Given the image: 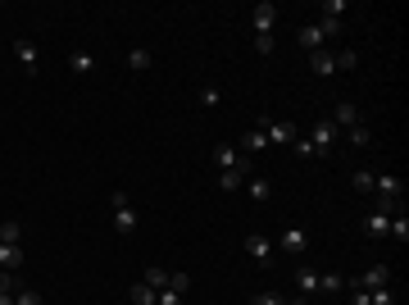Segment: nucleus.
Listing matches in <instances>:
<instances>
[{
  "instance_id": "nucleus-22",
  "label": "nucleus",
  "mask_w": 409,
  "mask_h": 305,
  "mask_svg": "<svg viewBox=\"0 0 409 305\" xmlns=\"http://www.w3.org/2000/svg\"><path fill=\"white\" fill-rule=\"evenodd\" d=\"M155 301H160V292H155V287H146V283L132 287V305H155Z\"/></svg>"
},
{
  "instance_id": "nucleus-13",
  "label": "nucleus",
  "mask_w": 409,
  "mask_h": 305,
  "mask_svg": "<svg viewBox=\"0 0 409 305\" xmlns=\"http://www.w3.org/2000/svg\"><path fill=\"white\" fill-rule=\"evenodd\" d=\"M214 160H218V174L241 169V151H237V146H214Z\"/></svg>"
},
{
  "instance_id": "nucleus-7",
  "label": "nucleus",
  "mask_w": 409,
  "mask_h": 305,
  "mask_svg": "<svg viewBox=\"0 0 409 305\" xmlns=\"http://www.w3.org/2000/svg\"><path fill=\"white\" fill-rule=\"evenodd\" d=\"M273 251H278V246H273V241L264 237V232H250V237H246V255H250V260L269 264V260H273Z\"/></svg>"
},
{
  "instance_id": "nucleus-8",
  "label": "nucleus",
  "mask_w": 409,
  "mask_h": 305,
  "mask_svg": "<svg viewBox=\"0 0 409 305\" xmlns=\"http://www.w3.org/2000/svg\"><path fill=\"white\" fill-rule=\"evenodd\" d=\"M318 278H323V273L310 269V264H301V269H296V287H301V301H305V305H310V296L318 292Z\"/></svg>"
},
{
  "instance_id": "nucleus-5",
  "label": "nucleus",
  "mask_w": 409,
  "mask_h": 305,
  "mask_svg": "<svg viewBox=\"0 0 409 305\" xmlns=\"http://www.w3.org/2000/svg\"><path fill=\"white\" fill-rule=\"evenodd\" d=\"M273 246H278V251H287V255H296V260H301V255L310 251V232H305V228H287V232H282L278 241H273Z\"/></svg>"
},
{
  "instance_id": "nucleus-24",
  "label": "nucleus",
  "mask_w": 409,
  "mask_h": 305,
  "mask_svg": "<svg viewBox=\"0 0 409 305\" xmlns=\"http://www.w3.org/2000/svg\"><path fill=\"white\" fill-rule=\"evenodd\" d=\"M128 68L132 73H146L151 68V50H128Z\"/></svg>"
},
{
  "instance_id": "nucleus-4",
  "label": "nucleus",
  "mask_w": 409,
  "mask_h": 305,
  "mask_svg": "<svg viewBox=\"0 0 409 305\" xmlns=\"http://www.w3.org/2000/svg\"><path fill=\"white\" fill-rule=\"evenodd\" d=\"M336 137H341V128H336L332 119H318V123L310 128V146H314V155H318V151H332Z\"/></svg>"
},
{
  "instance_id": "nucleus-18",
  "label": "nucleus",
  "mask_w": 409,
  "mask_h": 305,
  "mask_svg": "<svg viewBox=\"0 0 409 305\" xmlns=\"http://www.w3.org/2000/svg\"><path fill=\"white\" fill-rule=\"evenodd\" d=\"M387 237H400V241H409V214H405V210H396V214H391V228H387Z\"/></svg>"
},
{
  "instance_id": "nucleus-20",
  "label": "nucleus",
  "mask_w": 409,
  "mask_h": 305,
  "mask_svg": "<svg viewBox=\"0 0 409 305\" xmlns=\"http://www.w3.org/2000/svg\"><path fill=\"white\" fill-rule=\"evenodd\" d=\"M246 192H250V196H255V201H269L273 183H269V178H246Z\"/></svg>"
},
{
  "instance_id": "nucleus-32",
  "label": "nucleus",
  "mask_w": 409,
  "mask_h": 305,
  "mask_svg": "<svg viewBox=\"0 0 409 305\" xmlns=\"http://www.w3.org/2000/svg\"><path fill=\"white\" fill-rule=\"evenodd\" d=\"M273 46H278V41H273V33H259L255 37V50L259 55H273Z\"/></svg>"
},
{
  "instance_id": "nucleus-16",
  "label": "nucleus",
  "mask_w": 409,
  "mask_h": 305,
  "mask_svg": "<svg viewBox=\"0 0 409 305\" xmlns=\"http://www.w3.org/2000/svg\"><path fill=\"white\" fill-rule=\"evenodd\" d=\"M301 46H305V50H323V33H318V23H305V28H301Z\"/></svg>"
},
{
  "instance_id": "nucleus-38",
  "label": "nucleus",
  "mask_w": 409,
  "mask_h": 305,
  "mask_svg": "<svg viewBox=\"0 0 409 305\" xmlns=\"http://www.w3.org/2000/svg\"><path fill=\"white\" fill-rule=\"evenodd\" d=\"M291 146H296V151H301V155H305V160H310V155H314V146H310V137H296V142H291Z\"/></svg>"
},
{
  "instance_id": "nucleus-10",
  "label": "nucleus",
  "mask_w": 409,
  "mask_h": 305,
  "mask_svg": "<svg viewBox=\"0 0 409 305\" xmlns=\"http://www.w3.org/2000/svg\"><path fill=\"white\" fill-rule=\"evenodd\" d=\"M332 123H336V128H355V123H364V119H359V105L341 100V105L332 109Z\"/></svg>"
},
{
  "instance_id": "nucleus-14",
  "label": "nucleus",
  "mask_w": 409,
  "mask_h": 305,
  "mask_svg": "<svg viewBox=\"0 0 409 305\" xmlns=\"http://www.w3.org/2000/svg\"><path fill=\"white\" fill-rule=\"evenodd\" d=\"M310 68H314L318 77H332V73H336V59H332V50H314V55H310Z\"/></svg>"
},
{
  "instance_id": "nucleus-34",
  "label": "nucleus",
  "mask_w": 409,
  "mask_h": 305,
  "mask_svg": "<svg viewBox=\"0 0 409 305\" xmlns=\"http://www.w3.org/2000/svg\"><path fill=\"white\" fill-rule=\"evenodd\" d=\"M350 183H355V187H359V192H373V174H368V169H359V174H355V178H350Z\"/></svg>"
},
{
  "instance_id": "nucleus-6",
  "label": "nucleus",
  "mask_w": 409,
  "mask_h": 305,
  "mask_svg": "<svg viewBox=\"0 0 409 305\" xmlns=\"http://www.w3.org/2000/svg\"><path fill=\"white\" fill-rule=\"evenodd\" d=\"M350 287H364V292H377V287H391V264H373V269H364Z\"/></svg>"
},
{
  "instance_id": "nucleus-17",
  "label": "nucleus",
  "mask_w": 409,
  "mask_h": 305,
  "mask_svg": "<svg viewBox=\"0 0 409 305\" xmlns=\"http://www.w3.org/2000/svg\"><path fill=\"white\" fill-rule=\"evenodd\" d=\"M218 187H223V192H241V187H246V169H227V174H218Z\"/></svg>"
},
{
  "instance_id": "nucleus-19",
  "label": "nucleus",
  "mask_w": 409,
  "mask_h": 305,
  "mask_svg": "<svg viewBox=\"0 0 409 305\" xmlns=\"http://www.w3.org/2000/svg\"><path fill=\"white\" fill-rule=\"evenodd\" d=\"M19 264H23V246H0V269H19Z\"/></svg>"
},
{
  "instance_id": "nucleus-36",
  "label": "nucleus",
  "mask_w": 409,
  "mask_h": 305,
  "mask_svg": "<svg viewBox=\"0 0 409 305\" xmlns=\"http://www.w3.org/2000/svg\"><path fill=\"white\" fill-rule=\"evenodd\" d=\"M200 105L214 109V105H218V87H204V91H200Z\"/></svg>"
},
{
  "instance_id": "nucleus-23",
  "label": "nucleus",
  "mask_w": 409,
  "mask_h": 305,
  "mask_svg": "<svg viewBox=\"0 0 409 305\" xmlns=\"http://www.w3.org/2000/svg\"><path fill=\"white\" fill-rule=\"evenodd\" d=\"M250 305H291V296H282V292H255V296H250Z\"/></svg>"
},
{
  "instance_id": "nucleus-33",
  "label": "nucleus",
  "mask_w": 409,
  "mask_h": 305,
  "mask_svg": "<svg viewBox=\"0 0 409 305\" xmlns=\"http://www.w3.org/2000/svg\"><path fill=\"white\" fill-rule=\"evenodd\" d=\"M323 14H327V19H341V14H345V0H323Z\"/></svg>"
},
{
  "instance_id": "nucleus-11",
  "label": "nucleus",
  "mask_w": 409,
  "mask_h": 305,
  "mask_svg": "<svg viewBox=\"0 0 409 305\" xmlns=\"http://www.w3.org/2000/svg\"><path fill=\"white\" fill-rule=\"evenodd\" d=\"M237 151H241V155H259V151H269V137H264L259 128H250L246 137L237 142Z\"/></svg>"
},
{
  "instance_id": "nucleus-39",
  "label": "nucleus",
  "mask_w": 409,
  "mask_h": 305,
  "mask_svg": "<svg viewBox=\"0 0 409 305\" xmlns=\"http://www.w3.org/2000/svg\"><path fill=\"white\" fill-rule=\"evenodd\" d=\"M0 305H14V296H10V292H0Z\"/></svg>"
},
{
  "instance_id": "nucleus-21",
  "label": "nucleus",
  "mask_w": 409,
  "mask_h": 305,
  "mask_svg": "<svg viewBox=\"0 0 409 305\" xmlns=\"http://www.w3.org/2000/svg\"><path fill=\"white\" fill-rule=\"evenodd\" d=\"M19 241H23V228L14 223V219H10V223H0V246H19Z\"/></svg>"
},
{
  "instance_id": "nucleus-26",
  "label": "nucleus",
  "mask_w": 409,
  "mask_h": 305,
  "mask_svg": "<svg viewBox=\"0 0 409 305\" xmlns=\"http://www.w3.org/2000/svg\"><path fill=\"white\" fill-rule=\"evenodd\" d=\"M187 287H191V273H169V292L187 296Z\"/></svg>"
},
{
  "instance_id": "nucleus-9",
  "label": "nucleus",
  "mask_w": 409,
  "mask_h": 305,
  "mask_svg": "<svg viewBox=\"0 0 409 305\" xmlns=\"http://www.w3.org/2000/svg\"><path fill=\"white\" fill-rule=\"evenodd\" d=\"M273 23H278V5H273V0H259L255 5V37L273 33Z\"/></svg>"
},
{
  "instance_id": "nucleus-27",
  "label": "nucleus",
  "mask_w": 409,
  "mask_h": 305,
  "mask_svg": "<svg viewBox=\"0 0 409 305\" xmlns=\"http://www.w3.org/2000/svg\"><path fill=\"white\" fill-rule=\"evenodd\" d=\"M345 287V278H336V273H323V278H318V292H341Z\"/></svg>"
},
{
  "instance_id": "nucleus-29",
  "label": "nucleus",
  "mask_w": 409,
  "mask_h": 305,
  "mask_svg": "<svg viewBox=\"0 0 409 305\" xmlns=\"http://www.w3.org/2000/svg\"><path fill=\"white\" fill-rule=\"evenodd\" d=\"M345 137H350V146H368V128H364V123H355V128H345Z\"/></svg>"
},
{
  "instance_id": "nucleus-30",
  "label": "nucleus",
  "mask_w": 409,
  "mask_h": 305,
  "mask_svg": "<svg viewBox=\"0 0 409 305\" xmlns=\"http://www.w3.org/2000/svg\"><path fill=\"white\" fill-rule=\"evenodd\" d=\"M14 305H41V292H32V287H23V292H14Z\"/></svg>"
},
{
  "instance_id": "nucleus-31",
  "label": "nucleus",
  "mask_w": 409,
  "mask_h": 305,
  "mask_svg": "<svg viewBox=\"0 0 409 305\" xmlns=\"http://www.w3.org/2000/svg\"><path fill=\"white\" fill-rule=\"evenodd\" d=\"M332 59H336V68H355V64H359V55H355V50H336Z\"/></svg>"
},
{
  "instance_id": "nucleus-37",
  "label": "nucleus",
  "mask_w": 409,
  "mask_h": 305,
  "mask_svg": "<svg viewBox=\"0 0 409 305\" xmlns=\"http://www.w3.org/2000/svg\"><path fill=\"white\" fill-rule=\"evenodd\" d=\"M155 305H182V296H178V292H169V287H164V292H160V301H155Z\"/></svg>"
},
{
  "instance_id": "nucleus-3",
  "label": "nucleus",
  "mask_w": 409,
  "mask_h": 305,
  "mask_svg": "<svg viewBox=\"0 0 409 305\" xmlns=\"http://www.w3.org/2000/svg\"><path fill=\"white\" fill-rule=\"evenodd\" d=\"M382 201V196H377ZM391 214H396V201H382V205L373 210V214L364 219V232L368 237H387V228H391Z\"/></svg>"
},
{
  "instance_id": "nucleus-35",
  "label": "nucleus",
  "mask_w": 409,
  "mask_h": 305,
  "mask_svg": "<svg viewBox=\"0 0 409 305\" xmlns=\"http://www.w3.org/2000/svg\"><path fill=\"white\" fill-rule=\"evenodd\" d=\"M0 292H10V296L19 292V287H14V273H10V269H0Z\"/></svg>"
},
{
  "instance_id": "nucleus-15",
  "label": "nucleus",
  "mask_w": 409,
  "mask_h": 305,
  "mask_svg": "<svg viewBox=\"0 0 409 305\" xmlns=\"http://www.w3.org/2000/svg\"><path fill=\"white\" fill-rule=\"evenodd\" d=\"M68 68H73V73H96V55L91 50H73L68 55Z\"/></svg>"
},
{
  "instance_id": "nucleus-1",
  "label": "nucleus",
  "mask_w": 409,
  "mask_h": 305,
  "mask_svg": "<svg viewBox=\"0 0 409 305\" xmlns=\"http://www.w3.org/2000/svg\"><path fill=\"white\" fill-rule=\"evenodd\" d=\"M109 210H114V228L128 237V232H137V210H132V201H128V192H114L109 196Z\"/></svg>"
},
{
  "instance_id": "nucleus-2",
  "label": "nucleus",
  "mask_w": 409,
  "mask_h": 305,
  "mask_svg": "<svg viewBox=\"0 0 409 305\" xmlns=\"http://www.w3.org/2000/svg\"><path fill=\"white\" fill-rule=\"evenodd\" d=\"M255 128L264 132V137H269V146H291V142H296V128H291V123L269 119V114H259V119H255Z\"/></svg>"
},
{
  "instance_id": "nucleus-12",
  "label": "nucleus",
  "mask_w": 409,
  "mask_h": 305,
  "mask_svg": "<svg viewBox=\"0 0 409 305\" xmlns=\"http://www.w3.org/2000/svg\"><path fill=\"white\" fill-rule=\"evenodd\" d=\"M14 59L23 64V73H37V46L32 41H14Z\"/></svg>"
},
{
  "instance_id": "nucleus-25",
  "label": "nucleus",
  "mask_w": 409,
  "mask_h": 305,
  "mask_svg": "<svg viewBox=\"0 0 409 305\" xmlns=\"http://www.w3.org/2000/svg\"><path fill=\"white\" fill-rule=\"evenodd\" d=\"M146 287L164 292V287H169V269H146Z\"/></svg>"
},
{
  "instance_id": "nucleus-28",
  "label": "nucleus",
  "mask_w": 409,
  "mask_h": 305,
  "mask_svg": "<svg viewBox=\"0 0 409 305\" xmlns=\"http://www.w3.org/2000/svg\"><path fill=\"white\" fill-rule=\"evenodd\" d=\"M318 33H323V41H327V37H336V33H341V19H327V14H323V19H318Z\"/></svg>"
}]
</instances>
